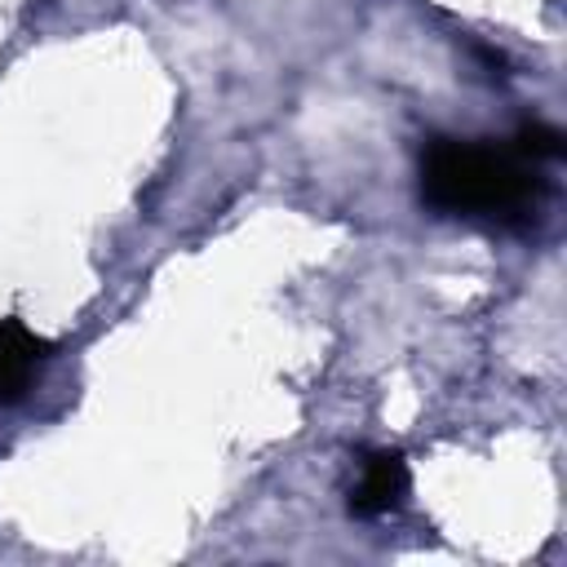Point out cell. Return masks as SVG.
<instances>
[{"instance_id": "obj_2", "label": "cell", "mask_w": 567, "mask_h": 567, "mask_svg": "<svg viewBox=\"0 0 567 567\" xmlns=\"http://www.w3.org/2000/svg\"><path fill=\"white\" fill-rule=\"evenodd\" d=\"M49 359V341L22 319H0V403H18L31 390L35 368Z\"/></svg>"}, {"instance_id": "obj_1", "label": "cell", "mask_w": 567, "mask_h": 567, "mask_svg": "<svg viewBox=\"0 0 567 567\" xmlns=\"http://www.w3.org/2000/svg\"><path fill=\"white\" fill-rule=\"evenodd\" d=\"M421 195L447 217H496L518 221L536 213L540 177L527 155L492 142L434 137L421 151Z\"/></svg>"}, {"instance_id": "obj_3", "label": "cell", "mask_w": 567, "mask_h": 567, "mask_svg": "<svg viewBox=\"0 0 567 567\" xmlns=\"http://www.w3.org/2000/svg\"><path fill=\"white\" fill-rule=\"evenodd\" d=\"M408 492V465L399 452H372L359 470V483L350 492V509L363 514V518H377V514H390Z\"/></svg>"}, {"instance_id": "obj_4", "label": "cell", "mask_w": 567, "mask_h": 567, "mask_svg": "<svg viewBox=\"0 0 567 567\" xmlns=\"http://www.w3.org/2000/svg\"><path fill=\"white\" fill-rule=\"evenodd\" d=\"M514 151H518V155H527L532 164L554 159V155H563V133H558L554 124H523V128H518V142H514Z\"/></svg>"}]
</instances>
